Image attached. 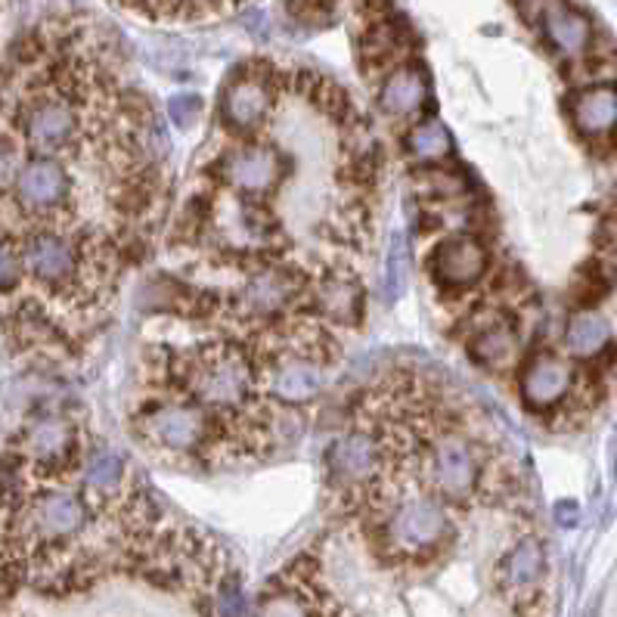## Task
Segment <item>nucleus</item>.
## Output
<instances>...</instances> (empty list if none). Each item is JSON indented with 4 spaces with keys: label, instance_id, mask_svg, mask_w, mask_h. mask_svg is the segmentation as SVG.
Masks as SVG:
<instances>
[{
    "label": "nucleus",
    "instance_id": "obj_1",
    "mask_svg": "<svg viewBox=\"0 0 617 617\" xmlns=\"http://www.w3.org/2000/svg\"><path fill=\"white\" fill-rule=\"evenodd\" d=\"M146 367L155 388L183 394L239 431L261 453L273 441V404L268 401L251 347L230 339H205L190 347H155Z\"/></svg>",
    "mask_w": 617,
    "mask_h": 617
},
{
    "label": "nucleus",
    "instance_id": "obj_2",
    "mask_svg": "<svg viewBox=\"0 0 617 617\" xmlns=\"http://www.w3.org/2000/svg\"><path fill=\"white\" fill-rule=\"evenodd\" d=\"M131 435L162 463L227 465L246 456H261L258 447L212 416L205 406L162 388L137 401Z\"/></svg>",
    "mask_w": 617,
    "mask_h": 617
},
{
    "label": "nucleus",
    "instance_id": "obj_3",
    "mask_svg": "<svg viewBox=\"0 0 617 617\" xmlns=\"http://www.w3.org/2000/svg\"><path fill=\"white\" fill-rule=\"evenodd\" d=\"M369 537L391 565H423L438 559L456 541L450 506L428 494H394L367 512Z\"/></svg>",
    "mask_w": 617,
    "mask_h": 617
},
{
    "label": "nucleus",
    "instance_id": "obj_4",
    "mask_svg": "<svg viewBox=\"0 0 617 617\" xmlns=\"http://www.w3.org/2000/svg\"><path fill=\"white\" fill-rule=\"evenodd\" d=\"M292 155H286L271 140H246L227 146L224 153L212 158L205 177L214 180V190H227L242 202H261L268 205L273 193L283 190L289 180Z\"/></svg>",
    "mask_w": 617,
    "mask_h": 617
},
{
    "label": "nucleus",
    "instance_id": "obj_5",
    "mask_svg": "<svg viewBox=\"0 0 617 617\" xmlns=\"http://www.w3.org/2000/svg\"><path fill=\"white\" fill-rule=\"evenodd\" d=\"M75 190V177L62 158L32 155L13 177V205L25 221H32V227L69 230L72 205L78 202Z\"/></svg>",
    "mask_w": 617,
    "mask_h": 617
},
{
    "label": "nucleus",
    "instance_id": "obj_6",
    "mask_svg": "<svg viewBox=\"0 0 617 617\" xmlns=\"http://www.w3.org/2000/svg\"><path fill=\"white\" fill-rule=\"evenodd\" d=\"M22 468L40 484H62L69 472H75L84 450L78 425L62 413H38L32 423L22 425L16 435V450Z\"/></svg>",
    "mask_w": 617,
    "mask_h": 617
},
{
    "label": "nucleus",
    "instance_id": "obj_7",
    "mask_svg": "<svg viewBox=\"0 0 617 617\" xmlns=\"http://www.w3.org/2000/svg\"><path fill=\"white\" fill-rule=\"evenodd\" d=\"M280 87L283 78H273L268 62H246L221 91V124L242 137L264 131L280 109Z\"/></svg>",
    "mask_w": 617,
    "mask_h": 617
},
{
    "label": "nucleus",
    "instance_id": "obj_8",
    "mask_svg": "<svg viewBox=\"0 0 617 617\" xmlns=\"http://www.w3.org/2000/svg\"><path fill=\"white\" fill-rule=\"evenodd\" d=\"M317 559L301 556L261 596L258 617H342L335 598L329 596L317 578Z\"/></svg>",
    "mask_w": 617,
    "mask_h": 617
},
{
    "label": "nucleus",
    "instance_id": "obj_9",
    "mask_svg": "<svg viewBox=\"0 0 617 617\" xmlns=\"http://www.w3.org/2000/svg\"><path fill=\"white\" fill-rule=\"evenodd\" d=\"M490 268V251L472 233L444 236L428 254V276L447 295H465L482 286Z\"/></svg>",
    "mask_w": 617,
    "mask_h": 617
},
{
    "label": "nucleus",
    "instance_id": "obj_10",
    "mask_svg": "<svg viewBox=\"0 0 617 617\" xmlns=\"http://www.w3.org/2000/svg\"><path fill=\"white\" fill-rule=\"evenodd\" d=\"M574 382H578L574 367L565 357H559V354L543 351L537 357H531L527 367L521 369V401H524L527 410H534V413H549L561 401H568V394L574 391Z\"/></svg>",
    "mask_w": 617,
    "mask_h": 617
},
{
    "label": "nucleus",
    "instance_id": "obj_11",
    "mask_svg": "<svg viewBox=\"0 0 617 617\" xmlns=\"http://www.w3.org/2000/svg\"><path fill=\"white\" fill-rule=\"evenodd\" d=\"M543 578H546V553H543V543L537 537H521L497 561V571H494L497 590L519 608L531 605L537 598Z\"/></svg>",
    "mask_w": 617,
    "mask_h": 617
},
{
    "label": "nucleus",
    "instance_id": "obj_12",
    "mask_svg": "<svg viewBox=\"0 0 617 617\" xmlns=\"http://www.w3.org/2000/svg\"><path fill=\"white\" fill-rule=\"evenodd\" d=\"M468 357L484 372H494V376L509 372L521 357V335L515 323L500 310L487 313V320L478 323L468 335Z\"/></svg>",
    "mask_w": 617,
    "mask_h": 617
},
{
    "label": "nucleus",
    "instance_id": "obj_13",
    "mask_svg": "<svg viewBox=\"0 0 617 617\" xmlns=\"http://www.w3.org/2000/svg\"><path fill=\"white\" fill-rule=\"evenodd\" d=\"M537 20H541L543 38L565 59L586 57L593 44V25L565 0H537Z\"/></svg>",
    "mask_w": 617,
    "mask_h": 617
},
{
    "label": "nucleus",
    "instance_id": "obj_14",
    "mask_svg": "<svg viewBox=\"0 0 617 617\" xmlns=\"http://www.w3.org/2000/svg\"><path fill=\"white\" fill-rule=\"evenodd\" d=\"M571 121L586 140H608L617 131V87L590 84L571 99Z\"/></svg>",
    "mask_w": 617,
    "mask_h": 617
},
{
    "label": "nucleus",
    "instance_id": "obj_15",
    "mask_svg": "<svg viewBox=\"0 0 617 617\" xmlns=\"http://www.w3.org/2000/svg\"><path fill=\"white\" fill-rule=\"evenodd\" d=\"M428 103V75H425L419 66L404 62L398 66L391 75L385 78L382 91H379V106L388 118H404L419 116Z\"/></svg>",
    "mask_w": 617,
    "mask_h": 617
},
{
    "label": "nucleus",
    "instance_id": "obj_16",
    "mask_svg": "<svg viewBox=\"0 0 617 617\" xmlns=\"http://www.w3.org/2000/svg\"><path fill=\"white\" fill-rule=\"evenodd\" d=\"M608 342H612V327L596 310H580L565 329V347L580 360H590V357L602 354Z\"/></svg>",
    "mask_w": 617,
    "mask_h": 617
},
{
    "label": "nucleus",
    "instance_id": "obj_17",
    "mask_svg": "<svg viewBox=\"0 0 617 617\" xmlns=\"http://www.w3.org/2000/svg\"><path fill=\"white\" fill-rule=\"evenodd\" d=\"M406 150L419 162H444L453 153V137L438 118H428L406 134Z\"/></svg>",
    "mask_w": 617,
    "mask_h": 617
},
{
    "label": "nucleus",
    "instance_id": "obj_18",
    "mask_svg": "<svg viewBox=\"0 0 617 617\" xmlns=\"http://www.w3.org/2000/svg\"><path fill=\"white\" fill-rule=\"evenodd\" d=\"M410 283V246H406L404 230H394L388 236L385 251V298L401 301Z\"/></svg>",
    "mask_w": 617,
    "mask_h": 617
},
{
    "label": "nucleus",
    "instance_id": "obj_19",
    "mask_svg": "<svg viewBox=\"0 0 617 617\" xmlns=\"http://www.w3.org/2000/svg\"><path fill=\"white\" fill-rule=\"evenodd\" d=\"M22 475H25V468H22L20 456L13 450L0 453V509L10 512L13 506H20V500L25 497Z\"/></svg>",
    "mask_w": 617,
    "mask_h": 617
},
{
    "label": "nucleus",
    "instance_id": "obj_20",
    "mask_svg": "<svg viewBox=\"0 0 617 617\" xmlns=\"http://www.w3.org/2000/svg\"><path fill=\"white\" fill-rule=\"evenodd\" d=\"M214 617H246V593L242 580L236 574H227L214 583Z\"/></svg>",
    "mask_w": 617,
    "mask_h": 617
},
{
    "label": "nucleus",
    "instance_id": "obj_21",
    "mask_svg": "<svg viewBox=\"0 0 617 617\" xmlns=\"http://www.w3.org/2000/svg\"><path fill=\"white\" fill-rule=\"evenodd\" d=\"M22 276L25 271H22L20 242L10 233H0V295L20 289Z\"/></svg>",
    "mask_w": 617,
    "mask_h": 617
},
{
    "label": "nucleus",
    "instance_id": "obj_22",
    "mask_svg": "<svg viewBox=\"0 0 617 617\" xmlns=\"http://www.w3.org/2000/svg\"><path fill=\"white\" fill-rule=\"evenodd\" d=\"M168 118H171L174 128H180V131H190L195 121L202 118V109H205V103L199 94H174L168 99Z\"/></svg>",
    "mask_w": 617,
    "mask_h": 617
},
{
    "label": "nucleus",
    "instance_id": "obj_23",
    "mask_svg": "<svg viewBox=\"0 0 617 617\" xmlns=\"http://www.w3.org/2000/svg\"><path fill=\"white\" fill-rule=\"evenodd\" d=\"M16 155H13V146L10 143H0V193L13 183V177H16Z\"/></svg>",
    "mask_w": 617,
    "mask_h": 617
},
{
    "label": "nucleus",
    "instance_id": "obj_24",
    "mask_svg": "<svg viewBox=\"0 0 617 617\" xmlns=\"http://www.w3.org/2000/svg\"><path fill=\"white\" fill-rule=\"evenodd\" d=\"M556 521L561 527H574L580 521V506L574 500H561L556 502Z\"/></svg>",
    "mask_w": 617,
    "mask_h": 617
},
{
    "label": "nucleus",
    "instance_id": "obj_25",
    "mask_svg": "<svg viewBox=\"0 0 617 617\" xmlns=\"http://www.w3.org/2000/svg\"><path fill=\"white\" fill-rule=\"evenodd\" d=\"M602 242H605V249L617 251V205L602 221Z\"/></svg>",
    "mask_w": 617,
    "mask_h": 617
}]
</instances>
